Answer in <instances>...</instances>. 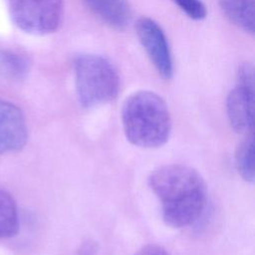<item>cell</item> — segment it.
Returning <instances> with one entry per match:
<instances>
[{"label":"cell","mask_w":255,"mask_h":255,"mask_svg":"<svg viewBox=\"0 0 255 255\" xmlns=\"http://www.w3.org/2000/svg\"><path fill=\"white\" fill-rule=\"evenodd\" d=\"M148 185L160 202L164 223L183 228L195 222L203 212L207 187L201 174L185 164H166L152 170Z\"/></svg>","instance_id":"obj_1"},{"label":"cell","mask_w":255,"mask_h":255,"mask_svg":"<svg viewBox=\"0 0 255 255\" xmlns=\"http://www.w3.org/2000/svg\"><path fill=\"white\" fill-rule=\"evenodd\" d=\"M122 123L127 139L139 147H159L168 140L171 132L168 107L151 91H137L125 100Z\"/></svg>","instance_id":"obj_2"},{"label":"cell","mask_w":255,"mask_h":255,"mask_svg":"<svg viewBox=\"0 0 255 255\" xmlns=\"http://www.w3.org/2000/svg\"><path fill=\"white\" fill-rule=\"evenodd\" d=\"M75 84L79 103L94 108L114 101L120 91L121 80L115 65L98 54H82L74 63Z\"/></svg>","instance_id":"obj_3"},{"label":"cell","mask_w":255,"mask_h":255,"mask_svg":"<svg viewBox=\"0 0 255 255\" xmlns=\"http://www.w3.org/2000/svg\"><path fill=\"white\" fill-rule=\"evenodd\" d=\"M10 15L21 30L47 35L58 30L64 13V0H9Z\"/></svg>","instance_id":"obj_4"},{"label":"cell","mask_w":255,"mask_h":255,"mask_svg":"<svg viewBox=\"0 0 255 255\" xmlns=\"http://www.w3.org/2000/svg\"><path fill=\"white\" fill-rule=\"evenodd\" d=\"M135 33L157 73L163 79H170L173 75V59L161 26L151 18L140 17L135 23Z\"/></svg>","instance_id":"obj_5"},{"label":"cell","mask_w":255,"mask_h":255,"mask_svg":"<svg viewBox=\"0 0 255 255\" xmlns=\"http://www.w3.org/2000/svg\"><path fill=\"white\" fill-rule=\"evenodd\" d=\"M28 139L25 116L15 104L0 98V154L22 149Z\"/></svg>","instance_id":"obj_6"},{"label":"cell","mask_w":255,"mask_h":255,"mask_svg":"<svg viewBox=\"0 0 255 255\" xmlns=\"http://www.w3.org/2000/svg\"><path fill=\"white\" fill-rule=\"evenodd\" d=\"M254 95V87L236 84L227 96V116L231 127L237 132H253Z\"/></svg>","instance_id":"obj_7"},{"label":"cell","mask_w":255,"mask_h":255,"mask_svg":"<svg viewBox=\"0 0 255 255\" xmlns=\"http://www.w3.org/2000/svg\"><path fill=\"white\" fill-rule=\"evenodd\" d=\"M83 3L103 22L122 30L131 19V9L128 0H82Z\"/></svg>","instance_id":"obj_8"},{"label":"cell","mask_w":255,"mask_h":255,"mask_svg":"<svg viewBox=\"0 0 255 255\" xmlns=\"http://www.w3.org/2000/svg\"><path fill=\"white\" fill-rule=\"evenodd\" d=\"M223 15L246 33L254 34V0H219Z\"/></svg>","instance_id":"obj_9"},{"label":"cell","mask_w":255,"mask_h":255,"mask_svg":"<svg viewBox=\"0 0 255 255\" xmlns=\"http://www.w3.org/2000/svg\"><path fill=\"white\" fill-rule=\"evenodd\" d=\"M19 230L18 207L13 196L0 187V240L15 236Z\"/></svg>","instance_id":"obj_10"},{"label":"cell","mask_w":255,"mask_h":255,"mask_svg":"<svg viewBox=\"0 0 255 255\" xmlns=\"http://www.w3.org/2000/svg\"><path fill=\"white\" fill-rule=\"evenodd\" d=\"M236 167L245 181H254V136L247 133L240 141L235 152Z\"/></svg>","instance_id":"obj_11"},{"label":"cell","mask_w":255,"mask_h":255,"mask_svg":"<svg viewBox=\"0 0 255 255\" xmlns=\"http://www.w3.org/2000/svg\"><path fill=\"white\" fill-rule=\"evenodd\" d=\"M29 70V61L22 54L0 50V74L13 79L23 78Z\"/></svg>","instance_id":"obj_12"},{"label":"cell","mask_w":255,"mask_h":255,"mask_svg":"<svg viewBox=\"0 0 255 255\" xmlns=\"http://www.w3.org/2000/svg\"><path fill=\"white\" fill-rule=\"evenodd\" d=\"M172 2L192 20L200 21L207 16V8L202 0H172Z\"/></svg>","instance_id":"obj_13"},{"label":"cell","mask_w":255,"mask_h":255,"mask_svg":"<svg viewBox=\"0 0 255 255\" xmlns=\"http://www.w3.org/2000/svg\"><path fill=\"white\" fill-rule=\"evenodd\" d=\"M134 255H170L163 247L156 244H147L138 249Z\"/></svg>","instance_id":"obj_14"}]
</instances>
